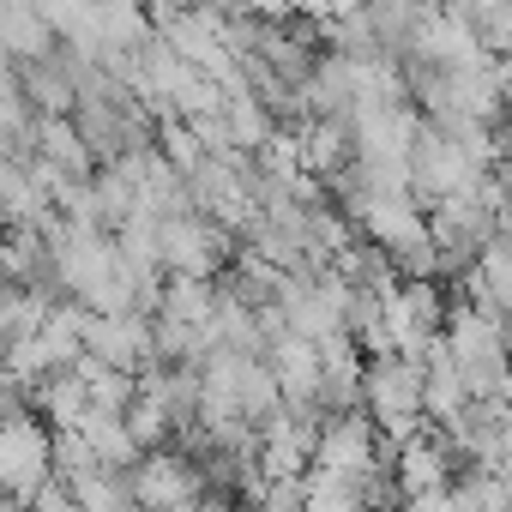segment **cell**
Returning <instances> with one entry per match:
<instances>
[{"label":"cell","instance_id":"9","mask_svg":"<svg viewBox=\"0 0 512 512\" xmlns=\"http://www.w3.org/2000/svg\"><path fill=\"white\" fill-rule=\"evenodd\" d=\"M31 163H37L55 187L97 175V157H91V145H85V133H79L73 115H37V127H31Z\"/></svg>","mask_w":512,"mask_h":512},{"label":"cell","instance_id":"6","mask_svg":"<svg viewBox=\"0 0 512 512\" xmlns=\"http://www.w3.org/2000/svg\"><path fill=\"white\" fill-rule=\"evenodd\" d=\"M157 253H163L169 278H217L223 260H229V229H217L211 217L181 205L157 223Z\"/></svg>","mask_w":512,"mask_h":512},{"label":"cell","instance_id":"16","mask_svg":"<svg viewBox=\"0 0 512 512\" xmlns=\"http://www.w3.org/2000/svg\"><path fill=\"white\" fill-rule=\"evenodd\" d=\"M241 512H260V506H241Z\"/></svg>","mask_w":512,"mask_h":512},{"label":"cell","instance_id":"14","mask_svg":"<svg viewBox=\"0 0 512 512\" xmlns=\"http://www.w3.org/2000/svg\"><path fill=\"white\" fill-rule=\"evenodd\" d=\"M31 392H37V416L49 428H79V416L91 410V392H85V374L79 368H61V374H49Z\"/></svg>","mask_w":512,"mask_h":512},{"label":"cell","instance_id":"12","mask_svg":"<svg viewBox=\"0 0 512 512\" xmlns=\"http://www.w3.org/2000/svg\"><path fill=\"white\" fill-rule=\"evenodd\" d=\"M476 404V392H470V380L458 374V362L434 344L428 356H422V416L446 434V428H458V416Z\"/></svg>","mask_w":512,"mask_h":512},{"label":"cell","instance_id":"5","mask_svg":"<svg viewBox=\"0 0 512 512\" xmlns=\"http://www.w3.org/2000/svg\"><path fill=\"white\" fill-rule=\"evenodd\" d=\"M127 488H133L139 512H193L211 494V476L187 446L181 452L157 446V452H139V464L127 470Z\"/></svg>","mask_w":512,"mask_h":512},{"label":"cell","instance_id":"11","mask_svg":"<svg viewBox=\"0 0 512 512\" xmlns=\"http://www.w3.org/2000/svg\"><path fill=\"white\" fill-rule=\"evenodd\" d=\"M464 278H470V302L476 308L512 320V229H494L476 247V260L464 266Z\"/></svg>","mask_w":512,"mask_h":512},{"label":"cell","instance_id":"10","mask_svg":"<svg viewBox=\"0 0 512 512\" xmlns=\"http://www.w3.org/2000/svg\"><path fill=\"white\" fill-rule=\"evenodd\" d=\"M392 482H398V500H416V494H434V488H452L458 482V452L434 434H410L392 446Z\"/></svg>","mask_w":512,"mask_h":512},{"label":"cell","instance_id":"13","mask_svg":"<svg viewBox=\"0 0 512 512\" xmlns=\"http://www.w3.org/2000/svg\"><path fill=\"white\" fill-rule=\"evenodd\" d=\"M79 434H85V446L97 452V464L103 470H133L139 464V440H133V428H127V410H85L79 416Z\"/></svg>","mask_w":512,"mask_h":512},{"label":"cell","instance_id":"4","mask_svg":"<svg viewBox=\"0 0 512 512\" xmlns=\"http://www.w3.org/2000/svg\"><path fill=\"white\" fill-rule=\"evenodd\" d=\"M446 296L434 290V278H398L386 296H380V338L386 350L422 362L440 338H446Z\"/></svg>","mask_w":512,"mask_h":512},{"label":"cell","instance_id":"3","mask_svg":"<svg viewBox=\"0 0 512 512\" xmlns=\"http://www.w3.org/2000/svg\"><path fill=\"white\" fill-rule=\"evenodd\" d=\"M362 410L374 416V428L398 446L410 440L428 416H422V362L386 350V356H368L362 368Z\"/></svg>","mask_w":512,"mask_h":512},{"label":"cell","instance_id":"1","mask_svg":"<svg viewBox=\"0 0 512 512\" xmlns=\"http://www.w3.org/2000/svg\"><path fill=\"white\" fill-rule=\"evenodd\" d=\"M440 350L458 362V374L470 380L476 398H494V386H500L506 368H512L506 320L488 314V308H476V302H458V308L446 314V338H440Z\"/></svg>","mask_w":512,"mask_h":512},{"label":"cell","instance_id":"8","mask_svg":"<svg viewBox=\"0 0 512 512\" xmlns=\"http://www.w3.org/2000/svg\"><path fill=\"white\" fill-rule=\"evenodd\" d=\"M266 362H272L278 392H284L290 410H302V416H320L326 410V380H320V344L314 338H296V332L278 326L266 338Z\"/></svg>","mask_w":512,"mask_h":512},{"label":"cell","instance_id":"2","mask_svg":"<svg viewBox=\"0 0 512 512\" xmlns=\"http://www.w3.org/2000/svg\"><path fill=\"white\" fill-rule=\"evenodd\" d=\"M49 482H55V428L19 404L13 416H0V494L31 506Z\"/></svg>","mask_w":512,"mask_h":512},{"label":"cell","instance_id":"7","mask_svg":"<svg viewBox=\"0 0 512 512\" xmlns=\"http://www.w3.org/2000/svg\"><path fill=\"white\" fill-rule=\"evenodd\" d=\"M85 356L103 362V368H121V374H145L157 362V326L145 308H127V314H91L85 320Z\"/></svg>","mask_w":512,"mask_h":512},{"label":"cell","instance_id":"15","mask_svg":"<svg viewBox=\"0 0 512 512\" xmlns=\"http://www.w3.org/2000/svg\"><path fill=\"white\" fill-rule=\"evenodd\" d=\"M446 7H452V13H464L470 25H482V19H488V13L500 7V0H446Z\"/></svg>","mask_w":512,"mask_h":512}]
</instances>
